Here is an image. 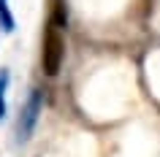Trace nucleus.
I'll use <instances>...</instances> for the list:
<instances>
[{"instance_id": "f257e3e1", "label": "nucleus", "mask_w": 160, "mask_h": 157, "mask_svg": "<svg viewBox=\"0 0 160 157\" xmlns=\"http://www.w3.org/2000/svg\"><path fill=\"white\" fill-rule=\"evenodd\" d=\"M65 60V35L57 22H49L43 30V43H41V65L46 76H57Z\"/></svg>"}, {"instance_id": "f03ea898", "label": "nucleus", "mask_w": 160, "mask_h": 157, "mask_svg": "<svg viewBox=\"0 0 160 157\" xmlns=\"http://www.w3.org/2000/svg\"><path fill=\"white\" fill-rule=\"evenodd\" d=\"M41 108H43V92L41 90H33L30 98H27L25 108H22V116H19V141H27L35 130V122L41 116Z\"/></svg>"}, {"instance_id": "7ed1b4c3", "label": "nucleus", "mask_w": 160, "mask_h": 157, "mask_svg": "<svg viewBox=\"0 0 160 157\" xmlns=\"http://www.w3.org/2000/svg\"><path fill=\"white\" fill-rule=\"evenodd\" d=\"M0 27L6 33H14V17L8 11V0H0Z\"/></svg>"}, {"instance_id": "20e7f679", "label": "nucleus", "mask_w": 160, "mask_h": 157, "mask_svg": "<svg viewBox=\"0 0 160 157\" xmlns=\"http://www.w3.org/2000/svg\"><path fill=\"white\" fill-rule=\"evenodd\" d=\"M6 90H8V71H0V119L6 116Z\"/></svg>"}]
</instances>
